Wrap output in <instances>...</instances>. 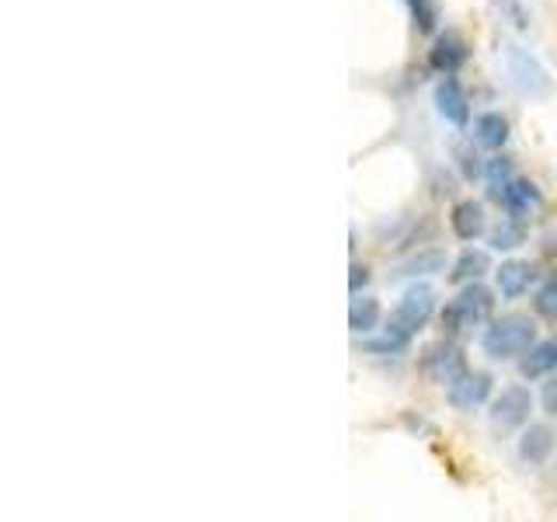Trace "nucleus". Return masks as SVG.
I'll return each mask as SVG.
<instances>
[{
	"mask_svg": "<svg viewBox=\"0 0 557 522\" xmlns=\"http://www.w3.org/2000/svg\"><path fill=\"white\" fill-rule=\"evenodd\" d=\"M457 161H460V171H463V178H467V182L484 178V164H481V157H478L474 150H460V153H457Z\"/></svg>",
	"mask_w": 557,
	"mask_h": 522,
	"instance_id": "24",
	"label": "nucleus"
},
{
	"mask_svg": "<svg viewBox=\"0 0 557 522\" xmlns=\"http://www.w3.org/2000/svg\"><path fill=\"white\" fill-rule=\"evenodd\" d=\"M435 313V293L425 283H414L405 289V296L397 300V307L391 310L387 327H383L380 338L366 341V352L373 356H397L414 341V335L422 331Z\"/></svg>",
	"mask_w": 557,
	"mask_h": 522,
	"instance_id": "1",
	"label": "nucleus"
},
{
	"mask_svg": "<svg viewBox=\"0 0 557 522\" xmlns=\"http://www.w3.org/2000/svg\"><path fill=\"white\" fill-rule=\"evenodd\" d=\"M540 405H544V411H547V414H557V373H554V376H547L544 390H540Z\"/></svg>",
	"mask_w": 557,
	"mask_h": 522,
	"instance_id": "25",
	"label": "nucleus"
},
{
	"mask_svg": "<svg viewBox=\"0 0 557 522\" xmlns=\"http://www.w3.org/2000/svg\"><path fill=\"white\" fill-rule=\"evenodd\" d=\"M492 387H495L492 373L467 370L457 383H449L446 387V400H449V408H457V411H474L484 405L487 397H492Z\"/></svg>",
	"mask_w": 557,
	"mask_h": 522,
	"instance_id": "8",
	"label": "nucleus"
},
{
	"mask_svg": "<svg viewBox=\"0 0 557 522\" xmlns=\"http://www.w3.org/2000/svg\"><path fill=\"white\" fill-rule=\"evenodd\" d=\"M370 283V269L359 265V261H352V269H348V289H352V296H359V289Z\"/></svg>",
	"mask_w": 557,
	"mask_h": 522,
	"instance_id": "26",
	"label": "nucleus"
},
{
	"mask_svg": "<svg viewBox=\"0 0 557 522\" xmlns=\"http://www.w3.org/2000/svg\"><path fill=\"white\" fill-rule=\"evenodd\" d=\"M449 265V258L443 248H422V251H414L408 261H400L397 265V278H418V275H435V272H446Z\"/></svg>",
	"mask_w": 557,
	"mask_h": 522,
	"instance_id": "16",
	"label": "nucleus"
},
{
	"mask_svg": "<svg viewBox=\"0 0 557 522\" xmlns=\"http://www.w3.org/2000/svg\"><path fill=\"white\" fill-rule=\"evenodd\" d=\"M522 380H540V376H554L557 373V338L536 341L519 362Z\"/></svg>",
	"mask_w": 557,
	"mask_h": 522,
	"instance_id": "15",
	"label": "nucleus"
},
{
	"mask_svg": "<svg viewBox=\"0 0 557 522\" xmlns=\"http://www.w3.org/2000/svg\"><path fill=\"white\" fill-rule=\"evenodd\" d=\"M487 191H492V199L509 213V220H519V223H527L540 209V202H544L540 188L530 178H519V174L512 182H505L502 188H487Z\"/></svg>",
	"mask_w": 557,
	"mask_h": 522,
	"instance_id": "7",
	"label": "nucleus"
},
{
	"mask_svg": "<svg viewBox=\"0 0 557 522\" xmlns=\"http://www.w3.org/2000/svg\"><path fill=\"white\" fill-rule=\"evenodd\" d=\"M533 313H536V318L557 324V272H550L544 283L536 286V293H533Z\"/></svg>",
	"mask_w": 557,
	"mask_h": 522,
	"instance_id": "21",
	"label": "nucleus"
},
{
	"mask_svg": "<svg viewBox=\"0 0 557 522\" xmlns=\"http://www.w3.org/2000/svg\"><path fill=\"white\" fill-rule=\"evenodd\" d=\"M470 139L481 150H502L509 144V119L502 112H481L474 119V126H470Z\"/></svg>",
	"mask_w": 557,
	"mask_h": 522,
	"instance_id": "13",
	"label": "nucleus"
},
{
	"mask_svg": "<svg viewBox=\"0 0 557 522\" xmlns=\"http://www.w3.org/2000/svg\"><path fill=\"white\" fill-rule=\"evenodd\" d=\"M435 112H440L453 129L470 126V98L457 77H443L435 84Z\"/></svg>",
	"mask_w": 557,
	"mask_h": 522,
	"instance_id": "10",
	"label": "nucleus"
},
{
	"mask_svg": "<svg viewBox=\"0 0 557 522\" xmlns=\"http://www.w3.org/2000/svg\"><path fill=\"white\" fill-rule=\"evenodd\" d=\"M405 8L411 14V25L418 35H435V28H440V0H405Z\"/></svg>",
	"mask_w": 557,
	"mask_h": 522,
	"instance_id": "19",
	"label": "nucleus"
},
{
	"mask_svg": "<svg viewBox=\"0 0 557 522\" xmlns=\"http://www.w3.org/2000/svg\"><path fill=\"white\" fill-rule=\"evenodd\" d=\"M530 411H533V394L522 387V383H512V387H502V394L492 400V425L509 432V428H522L530 422Z\"/></svg>",
	"mask_w": 557,
	"mask_h": 522,
	"instance_id": "6",
	"label": "nucleus"
},
{
	"mask_svg": "<svg viewBox=\"0 0 557 522\" xmlns=\"http://www.w3.org/2000/svg\"><path fill=\"white\" fill-rule=\"evenodd\" d=\"M449 231L457 234L460 240H478L487 234V216H484V206L474 199H460L457 206L449 209Z\"/></svg>",
	"mask_w": 557,
	"mask_h": 522,
	"instance_id": "12",
	"label": "nucleus"
},
{
	"mask_svg": "<svg viewBox=\"0 0 557 522\" xmlns=\"http://www.w3.org/2000/svg\"><path fill=\"white\" fill-rule=\"evenodd\" d=\"M487 244H492L495 251H516L527 244V223L519 220H502L495 231H487Z\"/></svg>",
	"mask_w": 557,
	"mask_h": 522,
	"instance_id": "20",
	"label": "nucleus"
},
{
	"mask_svg": "<svg viewBox=\"0 0 557 522\" xmlns=\"http://www.w3.org/2000/svg\"><path fill=\"white\" fill-rule=\"evenodd\" d=\"M492 310H495L492 289L481 283H470V286H460V293L443 307L440 321L446 335H467L470 327H478L492 318Z\"/></svg>",
	"mask_w": 557,
	"mask_h": 522,
	"instance_id": "3",
	"label": "nucleus"
},
{
	"mask_svg": "<svg viewBox=\"0 0 557 522\" xmlns=\"http://www.w3.org/2000/svg\"><path fill=\"white\" fill-rule=\"evenodd\" d=\"M467 370H470L467 356L453 341H446V338L425 345L422 356H418V373H422L425 380H432V383H443V387L457 383Z\"/></svg>",
	"mask_w": 557,
	"mask_h": 522,
	"instance_id": "5",
	"label": "nucleus"
},
{
	"mask_svg": "<svg viewBox=\"0 0 557 522\" xmlns=\"http://www.w3.org/2000/svg\"><path fill=\"white\" fill-rule=\"evenodd\" d=\"M533 345H536V324L527 318V313H505V318H495L481 335L484 356L495 362H509V359L527 356Z\"/></svg>",
	"mask_w": 557,
	"mask_h": 522,
	"instance_id": "2",
	"label": "nucleus"
},
{
	"mask_svg": "<svg viewBox=\"0 0 557 522\" xmlns=\"http://www.w3.org/2000/svg\"><path fill=\"white\" fill-rule=\"evenodd\" d=\"M487 272V254L484 251H463L457 261L449 265V283L453 286H470V283H481V275Z\"/></svg>",
	"mask_w": 557,
	"mask_h": 522,
	"instance_id": "18",
	"label": "nucleus"
},
{
	"mask_svg": "<svg viewBox=\"0 0 557 522\" xmlns=\"http://www.w3.org/2000/svg\"><path fill=\"white\" fill-rule=\"evenodd\" d=\"M470 60V49L463 42V35L457 32H443L432 39V49H429V66L435 70L440 77H457L460 70L467 66Z\"/></svg>",
	"mask_w": 557,
	"mask_h": 522,
	"instance_id": "9",
	"label": "nucleus"
},
{
	"mask_svg": "<svg viewBox=\"0 0 557 522\" xmlns=\"http://www.w3.org/2000/svg\"><path fill=\"white\" fill-rule=\"evenodd\" d=\"M533 275H536V272H533L530 261L512 258V261H502V265H498V272H495V286H498V293L505 296V300H519V296L530 289Z\"/></svg>",
	"mask_w": 557,
	"mask_h": 522,
	"instance_id": "14",
	"label": "nucleus"
},
{
	"mask_svg": "<svg viewBox=\"0 0 557 522\" xmlns=\"http://www.w3.org/2000/svg\"><path fill=\"white\" fill-rule=\"evenodd\" d=\"M380 318L383 310L373 296H352V307H348V327H352V335H373L380 327Z\"/></svg>",
	"mask_w": 557,
	"mask_h": 522,
	"instance_id": "17",
	"label": "nucleus"
},
{
	"mask_svg": "<svg viewBox=\"0 0 557 522\" xmlns=\"http://www.w3.org/2000/svg\"><path fill=\"white\" fill-rule=\"evenodd\" d=\"M502 60H505V74L512 77V84L519 87L522 95L530 98H544L550 91V77L544 63H540L530 49H522L516 42H505L502 46Z\"/></svg>",
	"mask_w": 557,
	"mask_h": 522,
	"instance_id": "4",
	"label": "nucleus"
},
{
	"mask_svg": "<svg viewBox=\"0 0 557 522\" xmlns=\"http://www.w3.org/2000/svg\"><path fill=\"white\" fill-rule=\"evenodd\" d=\"M554 428L544 425V422H533L522 428L519 435V443H516V452H519V460L527 463V467H540V463H547L550 460V452H554Z\"/></svg>",
	"mask_w": 557,
	"mask_h": 522,
	"instance_id": "11",
	"label": "nucleus"
},
{
	"mask_svg": "<svg viewBox=\"0 0 557 522\" xmlns=\"http://www.w3.org/2000/svg\"><path fill=\"white\" fill-rule=\"evenodd\" d=\"M495 8L502 11V17L509 22L512 28H530V11L522 8V0H495Z\"/></svg>",
	"mask_w": 557,
	"mask_h": 522,
	"instance_id": "23",
	"label": "nucleus"
},
{
	"mask_svg": "<svg viewBox=\"0 0 557 522\" xmlns=\"http://www.w3.org/2000/svg\"><path fill=\"white\" fill-rule=\"evenodd\" d=\"M484 178H487V188H502L505 182L516 178V167L509 157H492V161L484 164Z\"/></svg>",
	"mask_w": 557,
	"mask_h": 522,
	"instance_id": "22",
	"label": "nucleus"
}]
</instances>
